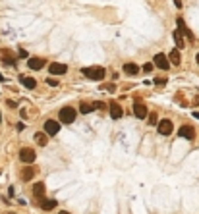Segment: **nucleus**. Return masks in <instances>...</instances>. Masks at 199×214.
<instances>
[{
    "label": "nucleus",
    "instance_id": "obj_1",
    "mask_svg": "<svg viewBox=\"0 0 199 214\" xmlns=\"http://www.w3.org/2000/svg\"><path fill=\"white\" fill-rule=\"evenodd\" d=\"M81 73H83L85 77H89V79H93V81H103V77L106 75L105 67H101V66H93V67H83V70H81Z\"/></svg>",
    "mask_w": 199,
    "mask_h": 214
},
{
    "label": "nucleus",
    "instance_id": "obj_2",
    "mask_svg": "<svg viewBox=\"0 0 199 214\" xmlns=\"http://www.w3.org/2000/svg\"><path fill=\"white\" fill-rule=\"evenodd\" d=\"M58 118H60V123H72V122L75 120V110L70 108V106H66V108L60 110Z\"/></svg>",
    "mask_w": 199,
    "mask_h": 214
},
{
    "label": "nucleus",
    "instance_id": "obj_3",
    "mask_svg": "<svg viewBox=\"0 0 199 214\" xmlns=\"http://www.w3.org/2000/svg\"><path fill=\"white\" fill-rule=\"evenodd\" d=\"M153 62H155L153 66H157L159 70H164V72H166L168 67H170V62H168V58H166L164 54H157V56L153 58Z\"/></svg>",
    "mask_w": 199,
    "mask_h": 214
},
{
    "label": "nucleus",
    "instance_id": "obj_4",
    "mask_svg": "<svg viewBox=\"0 0 199 214\" xmlns=\"http://www.w3.org/2000/svg\"><path fill=\"white\" fill-rule=\"evenodd\" d=\"M178 137L191 141V139L195 137V131H193V127H191V126H182V127L178 129Z\"/></svg>",
    "mask_w": 199,
    "mask_h": 214
},
{
    "label": "nucleus",
    "instance_id": "obj_5",
    "mask_svg": "<svg viewBox=\"0 0 199 214\" xmlns=\"http://www.w3.org/2000/svg\"><path fill=\"white\" fill-rule=\"evenodd\" d=\"M48 70H50L52 75H64L66 72H68V66H66V64H60V62H54V64L48 66Z\"/></svg>",
    "mask_w": 199,
    "mask_h": 214
},
{
    "label": "nucleus",
    "instance_id": "obj_6",
    "mask_svg": "<svg viewBox=\"0 0 199 214\" xmlns=\"http://www.w3.org/2000/svg\"><path fill=\"white\" fill-rule=\"evenodd\" d=\"M157 127H159V133L161 135H170L172 133V122L170 120H162L157 123Z\"/></svg>",
    "mask_w": 199,
    "mask_h": 214
},
{
    "label": "nucleus",
    "instance_id": "obj_7",
    "mask_svg": "<svg viewBox=\"0 0 199 214\" xmlns=\"http://www.w3.org/2000/svg\"><path fill=\"white\" fill-rule=\"evenodd\" d=\"M58 131H60V123H56L54 120L45 122V133H47V135H56Z\"/></svg>",
    "mask_w": 199,
    "mask_h": 214
},
{
    "label": "nucleus",
    "instance_id": "obj_8",
    "mask_svg": "<svg viewBox=\"0 0 199 214\" xmlns=\"http://www.w3.org/2000/svg\"><path fill=\"white\" fill-rule=\"evenodd\" d=\"M19 158H21V162H27V164H31L33 160H35V151H33V149H21V152H19Z\"/></svg>",
    "mask_w": 199,
    "mask_h": 214
},
{
    "label": "nucleus",
    "instance_id": "obj_9",
    "mask_svg": "<svg viewBox=\"0 0 199 214\" xmlns=\"http://www.w3.org/2000/svg\"><path fill=\"white\" fill-rule=\"evenodd\" d=\"M176 23H178V31L182 33V35H186V37L190 39V41H195V39H193V35H191V31L186 27V23H184V19H182V17H178V19H176Z\"/></svg>",
    "mask_w": 199,
    "mask_h": 214
},
{
    "label": "nucleus",
    "instance_id": "obj_10",
    "mask_svg": "<svg viewBox=\"0 0 199 214\" xmlns=\"http://www.w3.org/2000/svg\"><path fill=\"white\" fill-rule=\"evenodd\" d=\"M134 114H135V118L143 120V118H147L149 110H147V106H145V104H134Z\"/></svg>",
    "mask_w": 199,
    "mask_h": 214
},
{
    "label": "nucleus",
    "instance_id": "obj_11",
    "mask_svg": "<svg viewBox=\"0 0 199 214\" xmlns=\"http://www.w3.org/2000/svg\"><path fill=\"white\" fill-rule=\"evenodd\" d=\"M19 83L23 85V87H27V89H35L37 87V81L33 79V77H27V75H21L19 77Z\"/></svg>",
    "mask_w": 199,
    "mask_h": 214
},
{
    "label": "nucleus",
    "instance_id": "obj_12",
    "mask_svg": "<svg viewBox=\"0 0 199 214\" xmlns=\"http://www.w3.org/2000/svg\"><path fill=\"white\" fill-rule=\"evenodd\" d=\"M166 58H168V62H170V64H174V66H180V64H182V56H180V50H172V52L166 56Z\"/></svg>",
    "mask_w": 199,
    "mask_h": 214
},
{
    "label": "nucleus",
    "instance_id": "obj_13",
    "mask_svg": "<svg viewBox=\"0 0 199 214\" xmlns=\"http://www.w3.org/2000/svg\"><path fill=\"white\" fill-rule=\"evenodd\" d=\"M27 66L31 67V70H41V67L45 66V60H43V58H29Z\"/></svg>",
    "mask_w": 199,
    "mask_h": 214
},
{
    "label": "nucleus",
    "instance_id": "obj_14",
    "mask_svg": "<svg viewBox=\"0 0 199 214\" xmlns=\"http://www.w3.org/2000/svg\"><path fill=\"white\" fill-rule=\"evenodd\" d=\"M122 114H124L122 108H120L116 102H110V116H112L114 120H118V118H122Z\"/></svg>",
    "mask_w": 199,
    "mask_h": 214
},
{
    "label": "nucleus",
    "instance_id": "obj_15",
    "mask_svg": "<svg viewBox=\"0 0 199 214\" xmlns=\"http://www.w3.org/2000/svg\"><path fill=\"white\" fill-rule=\"evenodd\" d=\"M56 202H58V201H54V199H45V201L41 202V208L48 212V210H52V208H56Z\"/></svg>",
    "mask_w": 199,
    "mask_h": 214
},
{
    "label": "nucleus",
    "instance_id": "obj_16",
    "mask_svg": "<svg viewBox=\"0 0 199 214\" xmlns=\"http://www.w3.org/2000/svg\"><path fill=\"white\" fill-rule=\"evenodd\" d=\"M33 195H35V197H43V195H45V183L39 182V183L33 185Z\"/></svg>",
    "mask_w": 199,
    "mask_h": 214
},
{
    "label": "nucleus",
    "instance_id": "obj_17",
    "mask_svg": "<svg viewBox=\"0 0 199 214\" xmlns=\"http://www.w3.org/2000/svg\"><path fill=\"white\" fill-rule=\"evenodd\" d=\"M2 56H4V58H2V62H4L6 66H16V58H14V56L10 54L8 50H2Z\"/></svg>",
    "mask_w": 199,
    "mask_h": 214
},
{
    "label": "nucleus",
    "instance_id": "obj_18",
    "mask_svg": "<svg viewBox=\"0 0 199 214\" xmlns=\"http://www.w3.org/2000/svg\"><path fill=\"white\" fill-rule=\"evenodd\" d=\"M124 72H126L128 75H135V73L139 72V67H137L135 64H131V62H128V64H124Z\"/></svg>",
    "mask_w": 199,
    "mask_h": 214
},
{
    "label": "nucleus",
    "instance_id": "obj_19",
    "mask_svg": "<svg viewBox=\"0 0 199 214\" xmlns=\"http://www.w3.org/2000/svg\"><path fill=\"white\" fill-rule=\"evenodd\" d=\"M35 141H37V145H41V147H45V145L48 143V137H47V133H35Z\"/></svg>",
    "mask_w": 199,
    "mask_h": 214
},
{
    "label": "nucleus",
    "instance_id": "obj_20",
    "mask_svg": "<svg viewBox=\"0 0 199 214\" xmlns=\"http://www.w3.org/2000/svg\"><path fill=\"white\" fill-rule=\"evenodd\" d=\"M174 41H176V44L182 48L184 47V37H182V33L180 31H174Z\"/></svg>",
    "mask_w": 199,
    "mask_h": 214
},
{
    "label": "nucleus",
    "instance_id": "obj_21",
    "mask_svg": "<svg viewBox=\"0 0 199 214\" xmlns=\"http://www.w3.org/2000/svg\"><path fill=\"white\" fill-rule=\"evenodd\" d=\"M79 112H81V114H89V112H93V106H91V104H87V102H81Z\"/></svg>",
    "mask_w": 199,
    "mask_h": 214
},
{
    "label": "nucleus",
    "instance_id": "obj_22",
    "mask_svg": "<svg viewBox=\"0 0 199 214\" xmlns=\"http://www.w3.org/2000/svg\"><path fill=\"white\" fill-rule=\"evenodd\" d=\"M33 174H35V170H33V168H25L23 174H21V177H23L25 182H27V179H31V177H33Z\"/></svg>",
    "mask_w": 199,
    "mask_h": 214
},
{
    "label": "nucleus",
    "instance_id": "obj_23",
    "mask_svg": "<svg viewBox=\"0 0 199 214\" xmlns=\"http://www.w3.org/2000/svg\"><path fill=\"white\" fill-rule=\"evenodd\" d=\"M149 126H157V114H149Z\"/></svg>",
    "mask_w": 199,
    "mask_h": 214
},
{
    "label": "nucleus",
    "instance_id": "obj_24",
    "mask_svg": "<svg viewBox=\"0 0 199 214\" xmlns=\"http://www.w3.org/2000/svg\"><path fill=\"white\" fill-rule=\"evenodd\" d=\"M143 72H147V73H151V72H153V64H149V62H147L145 66H143Z\"/></svg>",
    "mask_w": 199,
    "mask_h": 214
},
{
    "label": "nucleus",
    "instance_id": "obj_25",
    "mask_svg": "<svg viewBox=\"0 0 199 214\" xmlns=\"http://www.w3.org/2000/svg\"><path fill=\"white\" fill-rule=\"evenodd\" d=\"M155 83H157V85H164V83H166V77H157Z\"/></svg>",
    "mask_w": 199,
    "mask_h": 214
},
{
    "label": "nucleus",
    "instance_id": "obj_26",
    "mask_svg": "<svg viewBox=\"0 0 199 214\" xmlns=\"http://www.w3.org/2000/svg\"><path fill=\"white\" fill-rule=\"evenodd\" d=\"M47 83H48L50 87H56V85H58V81H56V79H52V77H48V79H47Z\"/></svg>",
    "mask_w": 199,
    "mask_h": 214
},
{
    "label": "nucleus",
    "instance_id": "obj_27",
    "mask_svg": "<svg viewBox=\"0 0 199 214\" xmlns=\"http://www.w3.org/2000/svg\"><path fill=\"white\" fill-rule=\"evenodd\" d=\"M91 106H93V110H97V108H105V104H103V102H93Z\"/></svg>",
    "mask_w": 199,
    "mask_h": 214
},
{
    "label": "nucleus",
    "instance_id": "obj_28",
    "mask_svg": "<svg viewBox=\"0 0 199 214\" xmlns=\"http://www.w3.org/2000/svg\"><path fill=\"white\" fill-rule=\"evenodd\" d=\"M19 56H21V58H27V50L21 48V50H19Z\"/></svg>",
    "mask_w": 199,
    "mask_h": 214
},
{
    "label": "nucleus",
    "instance_id": "obj_29",
    "mask_svg": "<svg viewBox=\"0 0 199 214\" xmlns=\"http://www.w3.org/2000/svg\"><path fill=\"white\" fill-rule=\"evenodd\" d=\"M174 6L176 8H182V0H174Z\"/></svg>",
    "mask_w": 199,
    "mask_h": 214
},
{
    "label": "nucleus",
    "instance_id": "obj_30",
    "mask_svg": "<svg viewBox=\"0 0 199 214\" xmlns=\"http://www.w3.org/2000/svg\"><path fill=\"white\" fill-rule=\"evenodd\" d=\"M193 118H197V120H199V112H193Z\"/></svg>",
    "mask_w": 199,
    "mask_h": 214
},
{
    "label": "nucleus",
    "instance_id": "obj_31",
    "mask_svg": "<svg viewBox=\"0 0 199 214\" xmlns=\"http://www.w3.org/2000/svg\"><path fill=\"white\" fill-rule=\"evenodd\" d=\"M4 79H6V77H4V75H2V73H0V81H4Z\"/></svg>",
    "mask_w": 199,
    "mask_h": 214
},
{
    "label": "nucleus",
    "instance_id": "obj_32",
    "mask_svg": "<svg viewBox=\"0 0 199 214\" xmlns=\"http://www.w3.org/2000/svg\"><path fill=\"white\" fill-rule=\"evenodd\" d=\"M60 214H70V212H66V210H62V212H60Z\"/></svg>",
    "mask_w": 199,
    "mask_h": 214
},
{
    "label": "nucleus",
    "instance_id": "obj_33",
    "mask_svg": "<svg viewBox=\"0 0 199 214\" xmlns=\"http://www.w3.org/2000/svg\"><path fill=\"white\" fill-rule=\"evenodd\" d=\"M0 123H2V114H0Z\"/></svg>",
    "mask_w": 199,
    "mask_h": 214
},
{
    "label": "nucleus",
    "instance_id": "obj_34",
    "mask_svg": "<svg viewBox=\"0 0 199 214\" xmlns=\"http://www.w3.org/2000/svg\"><path fill=\"white\" fill-rule=\"evenodd\" d=\"M197 64H199V54H197Z\"/></svg>",
    "mask_w": 199,
    "mask_h": 214
}]
</instances>
